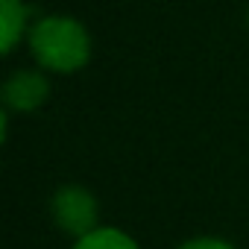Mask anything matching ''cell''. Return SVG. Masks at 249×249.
<instances>
[{
  "label": "cell",
  "mask_w": 249,
  "mask_h": 249,
  "mask_svg": "<svg viewBox=\"0 0 249 249\" xmlns=\"http://www.w3.org/2000/svg\"><path fill=\"white\" fill-rule=\"evenodd\" d=\"M30 47L38 65L56 73H73L91 56V38L85 27L65 15L41 18L30 30Z\"/></svg>",
  "instance_id": "obj_1"
},
{
  "label": "cell",
  "mask_w": 249,
  "mask_h": 249,
  "mask_svg": "<svg viewBox=\"0 0 249 249\" xmlns=\"http://www.w3.org/2000/svg\"><path fill=\"white\" fill-rule=\"evenodd\" d=\"M53 217H56L59 229H65L68 234H76V240L91 234L94 229H100L97 226V199L85 188H76V185H68L53 196Z\"/></svg>",
  "instance_id": "obj_2"
},
{
  "label": "cell",
  "mask_w": 249,
  "mask_h": 249,
  "mask_svg": "<svg viewBox=\"0 0 249 249\" xmlns=\"http://www.w3.org/2000/svg\"><path fill=\"white\" fill-rule=\"evenodd\" d=\"M50 85L41 73H30V71H18L9 76V82L3 85V100H6V108H15V111H33L41 106V100L47 97Z\"/></svg>",
  "instance_id": "obj_3"
},
{
  "label": "cell",
  "mask_w": 249,
  "mask_h": 249,
  "mask_svg": "<svg viewBox=\"0 0 249 249\" xmlns=\"http://www.w3.org/2000/svg\"><path fill=\"white\" fill-rule=\"evenodd\" d=\"M3 36H0V47L3 53H9L21 38H24V30H27V6L24 0H3Z\"/></svg>",
  "instance_id": "obj_4"
},
{
  "label": "cell",
  "mask_w": 249,
  "mask_h": 249,
  "mask_svg": "<svg viewBox=\"0 0 249 249\" xmlns=\"http://www.w3.org/2000/svg\"><path fill=\"white\" fill-rule=\"evenodd\" d=\"M73 249H138V243L117 229H94L91 234L79 237Z\"/></svg>",
  "instance_id": "obj_5"
},
{
  "label": "cell",
  "mask_w": 249,
  "mask_h": 249,
  "mask_svg": "<svg viewBox=\"0 0 249 249\" xmlns=\"http://www.w3.org/2000/svg\"><path fill=\"white\" fill-rule=\"evenodd\" d=\"M179 249H234V246H229V243L220 240V237H196V240L182 243Z\"/></svg>",
  "instance_id": "obj_6"
}]
</instances>
